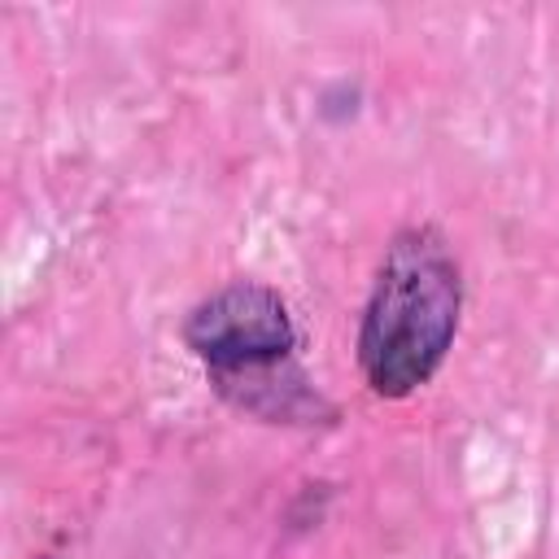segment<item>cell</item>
<instances>
[{"mask_svg": "<svg viewBox=\"0 0 559 559\" xmlns=\"http://www.w3.org/2000/svg\"><path fill=\"white\" fill-rule=\"evenodd\" d=\"M459 323V271L432 231H406L393 240L367 319H362V371L376 393L402 397L424 384L445 358Z\"/></svg>", "mask_w": 559, "mask_h": 559, "instance_id": "obj_1", "label": "cell"}, {"mask_svg": "<svg viewBox=\"0 0 559 559\" xmlns=\"http://www.w3.org/2000/svg\"><path fill=\"white\" fill-rule=\"evenodd\" d=\"M188 345L218 376H249L258 367H275L293 345V323L284 301L271 288L240 284L210 297L188 319Z\"/></svg>", "mask_w": 559, "mask_h": 559, "instance_id": "obj_2", "label": "cell"}]
</instances>
